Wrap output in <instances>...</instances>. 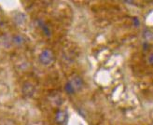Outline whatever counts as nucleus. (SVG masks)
Segmentation results:
<instances>
[{"mask_svg":"<svg viewBox=\"0 0 153 125\" xmlns=\"http://www.w3.org/2000/svg\"><path fill=\"white\" fill-rule=\"evenodd\" d=\"M39 61L44 65H51L53 61V53L51 50H44L39 55Z\"/></svg>","mask_w":153,"mask_h":125,"instance_id":"f257e3e1","label":"nucleus"},{"mask_svg":"<svg viewBox=\"0 0 153 125\" xmlns=\"http://www.w3.org/2000/svg\"><path fill=\"white\" fill-rule=\"evenodd\" d=\"M22 93L26 97H32L35 93V86L29 82L25 83L24 87H22Z\"/></svg>","mask_w":153,"mask_h":125,"instance_id":"f03ea898","label":"nucleus"},{"mask_svg":"<svg viewBox=\"0 0 153 125\" xmlns=\"http://www.w3.org/2000/svg\"><path fill=\"white\" fill-rule=\"evenodd\" d=\"M67 118H68V116H67V114H66L65 111H61V110H59V111L57 112V114H56V118H55V120H56V121H57L59 124H64V123L66 122Z\"/></svg>","mask_w":153,"mask_h":125,"instance_id":"7ed1b4c3","label":"nucleus"},{"mask_svg":"<svg viewBox=\"0 0 153 125\" xmlns=\"http://www.w3.org/2000/svg\"><path fill=\"white\" fill-rule=\"evenodd\" d=\"M14 21H15V22L17 23V25H24V23L25 22L26 16H25L24 13H18L16 16L14 17Z\"/></svg>","mask_w":153,"mask_h":125,"instance_id":"20e7f679","label":"nucleus"},{"mask_svg":"<svg viewBox=\"0 0 153 125\" xmlns=\"http://www.w3.org/2000/svg\"><path fill=\"white\" fill-rule=\"evenodd\" d=\"M13 42L17 45L22 44V42H24V38H22L21 36H13Z\"/></svg>","mask_w":153,"mask_h":125,"instance_id":"39448f33","label":"nucleus"},{"mask_svg":"<svg viewBox=\"0 0 153 125\" xmlns=\"http://www.w3.org/2000/svg\"><path fill=\"white\" fill-rule=\"evenodd\" d=\"M38 23H39V25L41 26V28L45 31V33L47 34V36H50V30H49V27L45 25V23L43 22H40V21H38Z\"/></svg>","mask_w":153,"mask_h":125,"instance_id":"423d86ee","label":"nucleus"},{"mask_svg":"<svg viewBox=\"0 0 153 125\" xmlns=\"http://www.w3.org/2000/svg\"><path fill=\"white\" fill-rule=\"evenodd\" d=\"M65 90L68 93H73L75 92V89L73 88V86L71 85L70 82H68L66 85H65Z\"/></svg>","mask_w":153,"mask_h":125,"instance_id":"0eeeda50","label":"nucleus"}]
</instances>
